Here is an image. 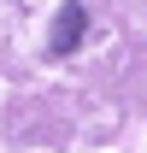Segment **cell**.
<instances>
[{
  "mask_svg": "<svg viewBox=\"0 0 147 153\" xmlns=\"http://www.w3.org/2000/svg\"><path fill=\"white\" fill-rule=\"evenodd\" d=\"M76 41H82V6H65V12H59V24H53V53H71Z\"/></svg>",
  "mask_w": 147,
  "mask_h": 153,
  "instance_id": "6da1fadb",
  "label": "cell"
}]
</instances>
